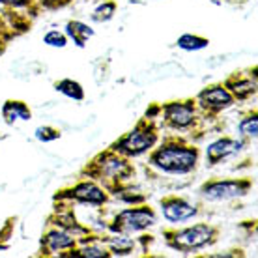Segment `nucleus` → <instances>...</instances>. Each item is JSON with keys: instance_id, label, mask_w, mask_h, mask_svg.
Instances as JSON below:
<instances>
[{"instance_id": "1", "label": "nucleus", "mask_w": 258, "mask_h": 258, "mask_svg": "<svg viewBox=\"0 0 258 258\" xmlns=\"http://www.w3.org/2000/svg\"><path fill=\"white\" fill-rule=\"evenodd\" d=\"M199 144L180 133H165L163 139L148 152V165L163 174L187 176L193 174L200 163Z\"/></svg>"}, {"instance_id": "2", "label": "nucleus", "mask_w": 258, "mask_h": 258, "mask_svg": "<svg viewBox=\"0 0 258 258\" xmlns=\"http://www.w3.org/2000/svg\"><path fill=\"white\" fill-rule=\"evenodd\" d=\"M137 174V168L133 165V159L123 157L109 146L101 152H97L88 163H84L83 168L79 170L81 178L97 181L101 187L114 197L118 191L131 185V181Z\"/></svg>"}, {"instance_id": "3", "label": "nucleus", "mask_w": 258, "mask_h": 258, "mask_svg": "<svg viewBox=\"0 0 258 258\" xmlns=\"http://www.w3.org/2000/svg\"><path fill=\"white\" fill-rule=\"evenodd\" d=\"M208 120L197 107L195 97H181L159 103L157 123L165 133H180L199 142L208 133Z\"/></svg>"}, {"instance_id": "4", "label": "nucleus", "mask_w": 258, "mask_h": 258, "mask_svg": "<svg viewBox=\"0 0 258 258\" xmlns=\"http://www.w3.org/2000/svg\"><path fill=\"white\" fill-rule=\"evenodd\" d=\"M163 241L168 249L181 254L199 252L217 243L221 238V226L213 223H195L187 226H165L161 230Z\"/></svg>"}, {"instance_id": "5", "label": "nucleus", "mask_w": 258, "mask_h": 258, "mask_svg": "<svg viewBox=\"0 0 258 258\" xmlns=\"http://www.w3.org/2000/svg\"><path fill=\"white\" fill-rule=\"evenodd\" d=\"M159 139H161V127L157 123V118L144 114L142 118H139V122L129 129L127 133H123L114 142H110L109 148L122 154L123 157L137 159V157L148 154L159 142Z\"/></svg>"}, {"instance_id": "6", "label": "nucleus", "mask_w": 258, "mask_h": 258, "mask_svg": "<svg viewBox=\"0 0 258 258\" xmlns=\"http://www.w3.org/2000/svg\"><path fill=\"white\" fill-rule=\"evenodd\" d=\"M157 225V212L148 202L142 204H129L107 223V230L110 234H123V236H135L146 232L148 228Z\"/></svg>"}, {"instance_id": "7", "label": "nucleus", "mask_w": 258, "mask_h": 258, "mask_svg": "<svg viewBox=\"0 0 258 258\" xmlns=\"http://www.w3.org/2000/svg\"><path fill=\"white\" fill-rule=\"evenodd\" d=\"M52 202H66V204H79V206H92L101 208L112 202L107 191H105L97 181L88 180V178H81L77 183H73L70 187H62L52 195Z\"/></svg>"}, {"instance_id": "8", "label": "nucleus", "mask_w": 258, "mask_h": 258, "mask_svg": "<svg viewBox=\"0 0 258 258\" xmlns=\"http://www.w3.org/2000/svg\"><path fill=\"white\" fill-rule=\"evenodd\" d=\"M252 178H212L199 187V197L206 202H228L243 199L252 191Z\"/></svg>"}, {"instance_id": "9", "label": "nucleus", "mask_w": 258, "mask_h": 258, "mask_svg": "<svg viewBox=\"0 0 258 258\" xmlns=\"http://www.w3.org/2000/svg\"><path fill=\"white\" fill-rule=\"evenodd\" d=\"M195 101H197L199 110L208 120H217L225 110L232 109L236 105L232 94L223 86V83L210 84L206 88H202L195 96Z\"/></svg>"}, {"instance_id": "10", "label": "nucleus", "mask_w": 258, "mask_h": 258, "mask_svg": "<svg viewBox=\"0 0 258 258\" xmlns=\"http://www.w3.org/2000/svg\"><path fill=\"white\" fill-rule=\"evenodd\" d=\"M45 225L56 226L60 230H64V232L71 234V236H75L77 239L90 238V236L97 234L92 230L90 226H84L83 223L75 217V213H73V210L70 208V204H66V202H54V210H52V213L47 217Z\"/></svg>"}, {"instance_id": "11", "label": "nucleus", "mask_w": 258, "mask_h": 258, "mask_svg": "<svg viewBox=\"0 0 258 258\" xmlns=\"http://www.w3.org/2000/svg\"><path fill=\"white\" fill-rule=\"evenodd\" d=\"M79 243V239L71 234L60 230L56 226L45 225V232L41 234L39 238V249L38 256H64V252H68L70 249Z\"/></svg>"}, {"instance_id": "12", "label": "nucleus", "mask_w": 258, "mask_h": 258, "mask_svg": "<svg viewBox=\"0 0 258 258\" xmlns=\"http://www.w3.org/2000/svg\"><path fill=\"white\" fill-rule=\"evenodd\" d=\"M223 86L232 94L236 105L238 103H247L252 97H256V66L245 71H232L228 77L223 81Z\"/></svg>"}, {"instance_id": "13", "label": "nucleus", "mask_w": 258, "mask_h": 258, "mask_svg": "<svg viewBox=\"0 0 258 258\" xmlns=\"http://www.w3.org/2000/svg\"><path fill=\"white\" fill-rule=\"evenodd\" d=\"M159 206H161L163 219L170 225H181L185 221H191L200 212L195 204H191L187 199H183L180 195H165L159 200Z\"/></svg>"}, {"instance_id": "14", "label": "nucleus", "mask_w": 258, "mask_h": 258, "mask_svg": "<svg viewBox=\"0 0 258 258\" xmlns=\"http://www.w3.org/2000/svg\"><path fill=\"white\" fill-rule=\"evenodd\" d=\"M247 146V139L243 137H219L210 142L206 148V163L208 167H215L223 161H228L230 157L238 155Z\"/></svg>"}, {"instance_id": "15", "label": "nucleus", "mask_w": 258, "mask_h": 258, "mask_svg": "<svg viewBox=\"0 0 258 258\" xmlns=\"http://www.w3.org/2000/svg\"><path fill=\"white\" fill-rule=\"evenodd\" d=\"M99 241L105 243L112 256H129L133 254L137 247V239H133V236H123V234H101Z\"/></svg>"}, {"instance_id": "16", "label": "nucleus", "mask_w": 258, "mask_h": 258, "mask_svg": "<svg viewBox=\"0 0 258 258\" xmlns=\"http://www.w3.org/2000/svg\"><path fill=\"white\" fill-rule=\"evenodd\" d=\"M0 114L8 125H13L17 122H28L32 118V110L23 99H6L0 107Z\"/></svg>"}, {"instance_id": "17", "label": "nucleus", "mask_w": 258, "mask_h": 258, "mask_svg": "<svg viewBox=\"0 0 258 258\" xmlns=\"http://www.w3.org/2000/svg\"><path fill=\"white\" fill-rule=\"evenodd\" d=\"M64 34L68 36V39H71V41L79 47V49H84L86 43L96 36V32H94L92 26H88L86 23L77 21V19L68 21V23H66Z\"/></svg>"}, {"instance_id": "18", "label": "nucleus", "mask_w": 258, "mask_h": 258, "mask_svg": "<svg viewBox=\"0 0 258 258\" xmlns=\"http://www.w3.org/2000/svg\"><path fill=\"white\" fill-rule=\"evenodd\" d=\"M238 135L247 139V141H254L258 135V110L251 109L247 110L238 122Z\"/></svg>"}, {"instance_id": "19", "label": "nucleus", "mask_w": 258, "mask_h": 258, "mask_svg": "<svg viewBox=\"0 0 258 258\" xmlns=\"http://www.w3.org/2000/svg\"><path fill=\"white\" fill-rule=\"evenodd\" d=\"M52 86H54V90L58 92V94L70 97L73 101H83L84 99V88L79 81H73V79H60V81H56Z\"/></svg>"}, {"instance_id": "20", "label": "nucleus", "mask_w": 258, "mask_h": 258, "mask_svg": "<svg viewBox=\"0 0 258 258\" xmlns=\"http://www.w3.org/2000/svg\"><path fill=\"white\" fill-rule=\"evenodd\" d=\"M2 10H15V12H23L26 15H30L32 19H36L39 13H43V10L39 8L36 0H0Z\"/></svg>"}, {"instance_id": "21", "label": "nucleus", "mask_w": 258, "mask_h": 258, "mask_svg": "<svg viewBox=\"0 0 258 258\" xmlns=\"http://www.w3.org/2000/svg\"><path fill=\"white\" fill-rule=\"evenodd\" d=\"M118 12V2L116 0H103L101 4H97L92 12V21L96 23H109Z\"/></svg>"}, {"instance_id": "22", "label": "nucleus", "mask_w": 258, "mask_h": 258, "mask_svg": "<svg viewBox=\"0 0 258 258\" xmlns=\"http://www.w3.org/2000/svg\"><path fill=\"white\" fill-rule=\"evenodd\" d=\"M176 45L183 51H200V49H206L210 45V39L202 38L199 34H183L176 39Z\"/></svg>"}, {"instance_id": "23", "label": "nucleus", "mask_w": 258, "mask_h": 258, "mask_svg": "<svg viewBox=\"0 0 258 258\" xmlns=\"http://www.w3.org/2000/svg\"><path fill=\"white\" fill-rule=\"evenodd\" d=\"M43 43L49 47L64 49V47L70 43V39H68V36H66L64 32H60V30H49V32L43 36Z\"/></svg>"}, {"instance_id": "24", "label": "nucleus", "mask_w": 258, "mask_h": 258, "mask_svg": "<svg viewBox=\"0 0 258 258\" xmlns=\"http://www.w3.org/2000/svg\"><path fill=\"white\" fill-rule=\"evenodd\" d=\"M62 137V131L58 127H52V125H39L36 129V139L41 142H52V141H58Z\"/></svg>"}, {"instance_id": "25", "label": "nucleus", "mask_w": 258, "mask_h": 258, "mask_svg": "<svg viewBox=\"0 0 258 258\" xmlns=\"http://www.w3.org/2000/svg\"><path fill=\"white\" fill-rule=\"evenodd\" d=\"M36 2H38L43 12H58V10L71 6L75 0H36Z\"/></svg>"}, {"instance_id": "26", "label": "nucleus", "mask_w": 258, "mask_h": 258, "mask_svg": "<svg viewBox=\"0 0 258 258\" xmlns=\"http://www.w3.org/2000/svg\"><path fill=\"white\" fill-rule=\"evenodd\" d=\"M15 38H17V36H15L13 32H0V56L6 52L10 41H13Z\"/></svg>"}, {"instance_id": "27", "label": "nucleus", "mask_w": 258, "mask_h": 258, "mask_svg": "<svg viewBox=\"0 0 258 258\" xmlns=\"http://www.w3.org/2000/svg\"><path fill=\"white\" fill-rule=\"evenodd\" d=\"M238 256H245L241 249L238 251H226V252H219V254H206V256L202 258H238Z\"/></svg>"}, {"instance_id": "28", "label": "nucleus", "mask_w": 258, "mask_h": 258, "mask_svg": "<svg viewBox=\"0 0 258 258\" xmlns=\"http://www.w3.org/2000/svg\"><path fill=\"white\" fill-rule=\"evenodd\" d=\"M0 32H13L12 28H10V25L6 23V19H4V15H2V13H0ZM15 36H17V34H15ZM17 38H19V36H17Z\"/></svg>"}, {"instance_id": "29", "label": "nucleus", "mask_w": 258, "mask_h": 258, "mask_svg": "<svg viewBox=\"0 0 258 258\" xmlns=\"http://www.w3.org/2000/svg\"><path fill=\"white\" fill-rule=\"evenodd\" d=\"M6 249H10V243L8 241H0V251H6Z\"/></svg>"}]
</instances>
